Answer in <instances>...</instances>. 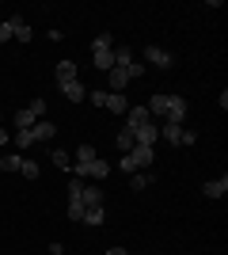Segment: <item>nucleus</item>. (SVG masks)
Segmentation results:
<instances>
[{
    "label": "nucleus",
    "mask_w": 228,
    "mask_h": 255,
    "mask_svg": "<svg viewBox=\"0 0 228 255\" xmlns=\"http://www.w3.org/2000/svg\"><path fill=\"white\" fill-rule=\"evenodd\" d=\"M76 202L84 206V210H87V206H103V191H99V187H87V183H84V191H80V198H76Z\"/></svg>",
    "instance_id": "9"
},
{
    "label": "nucleus",
    "mask_w": 228,
    "mask_h": 255,
    "mask_svg": "<svg viewBox=\"0 0 228 255\" xmlns=\"http://www.w3.org/2000/svg\"><path fill=\"white\" fill-rule=\"evenodd\" d=\"M69 221H84V206L80 202H69Z\"/></svg>",
    "instance_id": "25"
},
{
    "label": "nucleus",
    "mask_w": 228,
    "mask_h": 255,
    "mask_svg": "<svg viewBox=\"0 0 228 255\" xmlns=\"http://www.w3.org/2000/svg\"><path fill=\"white\" fill-rule=\"evenodd\" d=\"M145 61L149 65H156V69H171L175 65V57L167 50H160V46H149V50H145Z\"/></svg>",
    "instance_id": "6"
},
{
    "label": "nucleus",
    "mask_w": 228,
    "mask_h": 255,
    "mask_svg": "<svg viewBox=\"0 0 228 255\" xmlns=\"http://www.w3.org/2000/svg\"><path fill=\"white\" fill-rule=\"evenodd\" d=\"M0 145H8V129L0 126Z\"/></svg>",
    "instance_id": "31"
},
{
    "label": "nucleus",
    "mask_w": 228,
    "mask_h": 255,
    "mask_svg": "<svg viewBox=\"0 0 228 255\" xmlns=\"http://www.w3.org/2000/svg\"><path fill=\"white\" fill-rule=\"evenodd\" d=\"M126 84H130V73H126V69H110V92H114V96H122V92H126Z\"/></svg>",
    "instance_id": "10"
},
{
    "label": "nucleus",
    "mask_w": 228,
    "mask_h": 255,
    "mask_svg": "<svg viewBox=\"0 0 228 255\" xmlns=\"http://www.w3.org/2000/svg\"><path fill=\"white\" fill-rule=\"evenodd\" d=\"M54 76H57V84H61V80H76V65H73V61H61Z\"/></svg>",
    "instance_id": "17"
},
{
    "label": "nucleus",
    "mask_w": 228,
    "mask_h": 255,
    "mask_svg": "<svg viewBox=\"0 0 228 255\" xmlns=\"http://www.w3.org/2000/svg\"><path fill=\"white\" fill-rule=\"evenodd\" d=\"M149 115H152V122H156V118H163V122L183 126V118H186V99H183V96H171V92H156V96L149 99Z\"/></svg>",
    "instance_id": "1"
},
{
    "label": "nucleus",
    "mask_w": 228,
    "mask_h": 255,
    "mask_svg": "<svg viewBox=\"0 0 228 255\" xmlns=\"http://www.w3.org/2000/svg\"><path fill=\"white\" fill-rule=\"evenodd\" d=\"M133 141H137V145H145V149H152V145L160 141V126H156V122H145L141 129H133Z\"/></svg>",
    "instance_id": "5"
},
{
    "label": "nucleus",
    "mask_w": 228,
    "mask_h": 255,
    "mask_svg": "<svg viewBox=\"0 0 228 255\" xmlns=\"http://www.w3.org/2000/svg\"><path fill=\"white\" fill-rule=\"evenodd\" d=\"M80 191H84V179H69V202H76Z\"/></svg>",
    "instance_id": "24"
},
{
    "label": "nucleus",
    "mask_w": 228,
    "mask_h": 255,
    "mask_svg": "<svg viewBox=\"0 0 228 255\" xmlns=\"http://www.w3.org/2000/svg\"><path fill=\"white\" fill-rule=\"evenodd\" d=\"M8 27H11V42H31V38H34L31 23L23 19L19 11H11V15H8Z\"/></svg>",
    "instance_id": "3"
},
{
    "label": "nucleus",
    "mask_w": 228,
    "mask_h": 255,
    "mask_svg": "<svg viewBox=\"0 0 228 255\" xmlns=\"http://www.w3.org/2000/svg\"><path fill=\"white\" fill-rule=\"evenodd\" d=\"M160 137L167 141V145H179V141H183V126H175V122H163V126H160Z\"/></svg>",
    "instance_id": "13"
},
{
    "label": "nucleus",
    "mask_w": 228,
    "mask_h": 255,
    "mask_svg": "<svg viewBox=\"0 0 228 255\" xmlns=\"http://www.w3.org/2000/svg\"><path fill=\"white\" fill-rule=\"evenodd\" d=\"M19 171L27 175V179H38V164H34V160H23V164H19Z\"/></svg>",
    "instance_id": "23"
},
{
    "label": "nucleus",
    "mask_w": 228,
    "mask_h": 255,
    "mask_svg": "<svg viewBox=\"0 0 228 255\" xmlns=\"http://www.w3.org/2000/svg\"><path fill=\"white\" fill-rule=\"evenodd\" d=\"M107 255H130V252H126V248H110Z\"/></svg>",
    "instance_id": "30"
},
{
    "label": "nucleus",
    "mask_w": 228,
    "mask_h": 255,
    "mask_svg": "<svg viewBox=\"0 0 228 255\" xmlns=\"http://www.w3.org/2000/svg\"><path fill=\"white\" fill-rule=\"evenodd\" d=\"M126 73H130V80H137V76H145V65H141V61H133Z\"/></svg>",
    "instance_id": "27"
},
{
    "label": "nucleus",
    "mask_w": 228,
    "mask_h": 255,
    "mask_svg": "<svg viewBox=\"0 0 228 255\" xmlns=\"http://www.w3.org/2000/svg\"><path fill=\"white\" fill-rule=\"evenodd\" d=\"M34 122H42V118L34 115L31 107H23V111H15V129H31Z\"/></svg>",
    "instance_id": "12"
},
{
    "label": "nucleus",
    "mask_w": 228,
    "mask_h": 255,
    "mask_svg": "<svg viewBox=\"0 0 228 255\" xmlns=\"http://www.w3.org/2000/svg\"><path fill=\"white\" fill-rule=\"evenodd\" d=\"M11 42V27H8V19L0 23V46H8Z\"/></svg>",
    "instance_id": "26"
},
{
    "label": "nucleus",
    "mask_w": 228,
    "mask_h": 255,
    "mask_svg": "<svg viewBox=\"0 0 228 255\" xmlns=\"http://www.w3.org/2000/svg\"><path fill=\"white\" fill-rule=\"evenodd\" d=\"M149 183H152V175H149V171H133V175H130V187H133V191H145Z\"/></svg>",
    "instance_id": "18"
},
{
    "label": "nucleus",
    "mask_w": 228,
    "mask_h": 255,
    "mask_svg": "<svg viewBox=\"0 0 228 255\" xmlns=\"http://www.w3.org/2000/svg\"><path fill=\"white\" fill-rule=\"evenodd\" d=\"M54 164H57L61 171H69V168H73V160H69V152H61V149H54Z\"/></svg>",
    "instance_id": "22"
},
{
    "label": "nucleus",
    "mask_w": 228,
    "mask_h": 255,
    "mask_svg": "<svg viewBox=\"0 0 228 255\" xmlns=\"http://www.w3.org/2000/svg\"><path fill=\"white\" fill-rule=\"evenodd\" d=\"M19 164H23V156H19V152H8V156L0 160V168H4V171H19Z\"/></svg>",
    "instance_id": "21"
},
{
    "label": "nucleus",
    "mask_w": 228,
    "mask_h": 255,
    "mask_svg": "<svg viewBox=\"0 0 228 255\" xmlns=\"http://www.w3.org/2000/svg\"><path fill=\"white\" fill-rule=\"evenodd\" d=\"M57 88H61V96H65L69 103H80V99H87V88L80 84V80H61Z\"/></svg>",
    "instance_id": "7"
},
{
    "label": "nucleus",
    "mask_w": 228,
    "mask_h": 255,
    "mask_svg": "<svg viewBox=\"0 0 228 255\" xmlns=\"http://www.w3.org/2000/svg\"><path fill=\"white\" fill-rule=\"evenodd\" d=\"M114 145H118V149H122V152H130V149H133V145H137V141H133V129H130V126H126V129H122V133H118V137H114Z\"/></svg>",
    "instance_id": "16"
},
{
    "label": "nucleus",
    "mask_w": 228,
    "mask_h": 255,
    "mask_svg": "<svg viewBox=\"0 0 228 255\" xmlns=\"http://www.w3.org/2000/svg\"><path fill=\"white\" fill-rule=\"evenodd\" d=\"M126 115H130V122H126V126H130V129H141L145 122H152V115H149V107H130V111H126Z\"/></svg>",
    "instance_id": "8"
},
{
    "label": "nucleus",
    "mask_w": 228,
    "mask_h": 255,
    "mask_svg": "<svg viewBox=\"0 0 228 255\" xmlns=\"http://www.w3.org/2000/svg\"><path fill=\"white\" fill-rule=\"evenodd\" d=\"M91 160H99V152L91 149V145H80V149H76V164H91Z\"/></svg>",
    "instance_id": "19"
},
{
    "label": "nucleus",
    "mask_w": 228,
    "mask_h": 255,
    "mask_svg": "<svg viewBox=\"0 0 228 255\" xmlns=\"http://www.w3.org/2000/svg\"><path fill=\"white\" fill-rule=\"evenodd\" d=\"M107 221V210H103V206H87L84 210V225H103Z\"/></svg>",
    "instance_id": "15"
},
{
    "label": "nucleus",
    "mask_w": 228,
    "mask_h": 255,
    "mask_svg": "<svg viewBox=\"0 0 228 255\" xmlns=\"http://www.w3.org/2000/svg\"><path fill=\"white\" fill-rule=\"evenodd\" d=\"M27 107H31V111H34V115H38V118L46 115V99H31V103H27Z\"/></svg>",
    "instance_id": "28"
},
{
    "label": "nucleus",
    "mask_w": 228,
    "mask_h": 255,
    "mask_svg": "<svg viewBox=\"0 0 228 255\" xmlns=\"http://www.w3.org/2000/svg\"><path fill=\"white\" fill-rule=\"evenodd\" d=\"M34 137H38V141H54V133H57V126H54V122H34Z\"/></svg>",
    "instance_id": "14"
},
{
    "label": "nucleus",
    "mask_w": 228,
    "mask_h": 255,
    "mask_svg": "<svg viewBox=\"0 0 228 255\" xmlns=\"http://www.w3.org/2000/svg\"><path fill=\"white\" fill-rule=\"evenodd\" d=\"M194 141H198L194 129H183V141H179V145H194Z\"/></svg>",
    "instance_id": "29"
},
{
    "label": "nucleus",
    "mask_w": 228,
    "mask_h": 255,
    "mask_svg": "<svg viewBox=\"0 0 228 255\" xmlns=\"http://www.w3.org/2000/svg\"><path fill=\"white\" fill-rule=\"evenodd\" d=\"M0 126H4V122H0Z\"/></svg>",
    "instance_id": "32"
},
{
    "label": "nucleus",
    "mask_w": 228,
    "mask_h": 255,
    "mask_svg": "<svg viewBox=\"0 0 228 255\" xmlns=\"http://www.w3.org/2000/svg\"><path fill=\"white\" fill-rule=\"evenodd\" d=\"M73 171H76V179H107L110 175V164H103V160H91V164H73Z\"/></svg>",
    "instance_id": "4"
},
{
    "label": "nucleus",
    "mask_w": 228,
    "mask_h": 255,
    "mask_svg": "<svg viewBox=\"0 0 228 255\" xmlns=\"http://www.w3.org/2000/svg\"><path fill=\"white\" fill-rule=\"evenodd\" d=\"M34 141H38V137H34V129H19V133H15V145H19V149H31Z\"/></svg>",
    "instance_id": "20"
},
{
    "label": "nucleus",
    "mask_w": 228,
    "mask_h": 255,
    "mask_svg": "<svg viewBox=\"0 0 228 255\" xmlns=\"http://www.w3.org/2000/svg\"><path fill=\"white\" fill-rule=\"evenodd\" d=\"M91 61H95V69H103V73H110V69H114V38H110L107 31L91 42Z\"/></svg>",
    "instance_id": "2"
},
{
    "label": "nucleus",
    "mask_w": 228,
    "mask_h": 255,
    "mask_svg": "<svg viewBox=\"0 0 228 255\" xmlns=\"http://www.w3.org/2000/svg\"><path fill=\"white\" fill-rule=\"evenodd\" d=\"M202 194H206V198H221V194H228V179H225V175H221V179H209L206 187H202Z\"/></svg>",
    "instance_id": "11"
}]
</instances>
